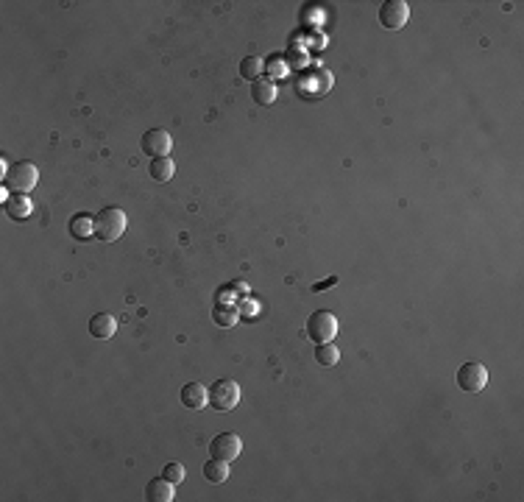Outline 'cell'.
<instances>
[{"label": "cell", "instance_id": "obj_19", "mask_svg": "<svg viewBox=\"0 0 524 502\" xmlns=\"http://www.w3.org/2000/svg\"><path fill=\"white\" fill-rule=\"evenodd\" d=\"M287 70H290V64H287V56H285V53H274V56L265 59V73H268L271 81H274V78H282Z\"/></svg>", "mask_w": 524, "mask_h": 502}, {"label": "cell", "instance_id": "obj_5", "mask_svg": "<svg viewBox=\"0 0 524 502\" xmlns=\"http://www.w3.org/2000/svg\"><path fill=\"white\" fill-rule=\"evenodd\" d=\"M407 20H410V6L405 3V0H385V3L379 6V23L388 31L405 28Z\"/></svg>", "mask_w": 524, "mask_h": 502}, {"label": "cell", "instance_id": "obj_17", "mask_svg": "<svg viewBox=\"0 0 524 502\" xmlns=\"http://www.w3.org/2000/svg\"><path fill=\"white\" fill-rule=\"evenodd\" d=\"M337 360H340V349L329 341V344H318L315 346V363L318 366H324V368H332V366H337Z\"/></svg>", "mask_w": 524, "mask_h": 502}, {"label": "cell", "instance_id": "obj_20", "mask_svg": "<svg viewBox=\"0 0 524 502\" xmlns=\"http://www.w3.org/2000/svg\"><path fill=\"white\" fill-rule=\"evenodd\" d=\"M212 318H215V324H221V326H232V324H237V310L235 307H229V304H217L215 307V313H212Z\"/></svg>", "mask_w": 524, "mask_h": 502}, {"label": "cell", "instance_id": "obj_21", "mask_svg": "<svg viewBox=\"0 0 524 502\" xmlns=\"http://www.w3.org/2000/svg\"><path fill=\"white\" fill-rule=\"evenodd\" d=\"M162 477H165V480H170V483H176V486H179V483L184 480V466H182V464H167V466L162 469Z\"/></svg>", "mask_w": 524, "mask_h": 502}, {"label": "cell", "instance_id": "obj_4", "mask_svg": "<svg viewBox=\"0 0 524 502\" xmlns=\"http://www.w3.org/2000/svg\"><path fill=\"white\" fill-rule=\"evenodd\" d=\"M307 335H310V341H315V344H329V341H335V335H337V318H335V313H329V310H315V313L307 318Z\"/></svg>", "mask_w": 524, "mask_h": 502}, {"label": "cell", "instance_id": "obj_7", "mask_svg": "<svg viewBox=\"0 0 524 502\" xmlns=\"http://www.w3.org/2000/svg\"><path fill=\"white\" fill-rule=\"evenodd\" d=\"M209 452H212V457H221V460H226V464H229V460L240 457L243 441H240V435H235V433H221V435L212 438Z\"/></svg>", "mask_w": 524, "mask_h": 502}, {"label": "cell", "instance_id": "obj_8", "mask_svg": "<svg viewBox=\"0 0 524 502\" xmlns=\"http://www.w3.org/2000/svg\"><path fill=\"white\" fill-rule=\"evenodd\" d=\"M170 148H173V137H170L165 129H151V132L143 134V151H145L151 159L167 156Z\"/></svg>", "mask_w": 524, "mask_h": 502}, {"label": "cell", "instance_id": "obj_11", "mask_svg": "<svg viewBox=\"0 0 524 502\" xmlns=\"http://www.w3.org/2000/svg\"><path fill=\"white\" fill-rule=\"evenodd\" d=\"M148 171H151V179H154V182L165 184V182L173 179V174H176V162H173L170 156H156V159H151Z\"/></svg>", "mask_w": 524, "mask_h": 502}, {"label": "cell", "instance_id": "obj_2", "mask_svg": "<svg viewBox=\"0 0 524 502\" xmlns=\"http://www.w3.org/2000/svg\"><path fill=\"white\" fill-rule=\"evenodd\" d=\"M39 182V171H36V165L23 159V162H14L12 167H6V174H3V184L6 190H14V193H31Z\"/></svg>", "mask_w": 524, "mask_h": 502}, {"label": "cell", "instance_id": "obj_13", "mask_svg": "<svg viewBox=\"0 0 524 502\" xmlns=\"http://www.w3.org/2000/svg\"><path fill=\"white\" fill-rule=\"evenodd\" d=\"M182 405L190 407V410H201L206 405V388L198 385V383H187L182 388Z\"/></svg>", "mask_w": 524, "mask_h": 502}, {"label": "cell", "instance_id": "obj_14", "mask_svg": "<svg viewBox=\"0 0 524 502\" xmlns=\"http://www.w3.org/2000/svg\"><path fill=\"white\" fill-rule=\"evenodd\" d=\"M204 477L209 480V483H224L226 477H229V464H226V460H221V457H209L206 460V464H204Z\"/></svg>", "mask_w": 524, "mask_h": 502}, {"label": "cell", "instance_id": "obj_1", "mask_svg": "<svg viewBox=\"0 0 524 502\" xmlns=\"http://www.w3.org/2000/svg\"><path fill=\"white\" fill-rule=\"evenodd\" d=\"M126 226H128V221H126V213L120 206H104L101 213L93 218L95 237L104 240V243H115L126 232Z\"/></svg>", "mask_w": 524, "mask_h": 502}, {"label": "cell", "instance_id": "obj_9", "mask_svg": "<svg viewBox=\"0 0 524 502\" xmlns=\"http://www.w3.org/2000/svg\"><path fill=\"white\" fill-rule=\"evenodd\" d=\"M115 332H117V318H115V315H109V313H95V315L90 318V335H93V338L109 341Z\"/></svg>", "mask_w": 524, "mask_h": 502}, {"label": "cell", "instance_id": "obj_3", "mask_svg": "<svg viewBox=\"0 0 524 502\" xmlns=\"http://www.w3.org/2000/svg\"><path fill=\"white\" fill-rule=\"evenodd\" d=\"M206 402L215 407V410H235L240 405V385L235 380H217L209 391H206Z\"/></svg>", "mask_w": 524, "mask_h": 502}, {"label": "cell", "instance_id": "obj_10", "mask_svg": "<svg viewBox=\"0 0 524 502\" xmlns=\"http://www.w3.org/2000/svg\"><path fill=\"white\" fill-rule=\"evenodd\" d=\"M173 497H176V483H170L165 477L151 480L145 488V499H151V502H170Z\"/></svg>", "mask_w": 524, "mask_h": 502}, {"label": "cell", "instance_id": "obj_12", "mask_svg": "<svg viewBox=\"0 0 524 502\" xmlns=\"http://www.w3.org/2000/svg\"><path fill=\"white\" fill-rule=\"evenodd\" d=\"M251 98H254L257 104H262V106L274 104V98H276V84H274L271 78H257V81L251 84Z\"/></svg>", "mask_w": 524, "mask_h": 502}, {"label": "cell", "instance_id": "obj_16", "mask_svg": "<svg viewBox=\"0 0 524 502\" xmlns=\"http://www.w3.org/2000/svg\"><path fill=\"white\" fill-rule=\"evenodd\" d=\"M3 204H6V213H9L12 218H25V215L31 213V201H28L25 193H14V195L6 198Z\"/></svg>", "mask_w": 524, "mask_h": 502}, {"label": "cell", "instance_id": "obj_18", "mask_svg": "<svg viewBox=\"0 0 524 502\" xmlns=\"http://www.w3.org/2000/svg\"><path fill=\"white\" fill-rule=\"evenodd\" d=\"M262 73H265V62H262L259 56H246V59L240 62V75L248 78L251 84H254L257 78H262Z\"/></svg>", "mask_w": 524, "mask_h": 502}, {"label": "cell", "instance_id": "obj_6", "mask_svg": "<svg viewBox=\"0 0 524 502\" xmlns=\"http://www.w3.org/2000/svg\"><path fill=\"white\" fill-rule=\"evenodd\" d=\"M457 385L463 388V391H468V394H477V391H483L486 385H488V371H486V366L483 363H463L460 368H457Z\"/></svg>", "mask_w": 524, "mask_h": 502}, {"label": "cell", "instance_id": "obj_15", "mask_svg": "<svg viewBox=\"0 0 524 502\" xmlns=\"http://www.w3.org/2000/svg\"><path fill=\"white\" fill-rule=\"evenodd\" d=\"M70 235H73L75 240H86L90 235H95V229H93V218L86 215V213L73 215V221H70Z\"/></svg>", "mask_w": 524, "mask_h": 502}]
</instances>
